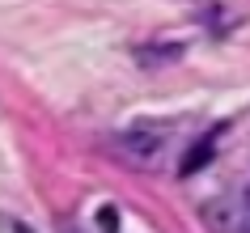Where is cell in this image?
<instances>
[{"label": "cell", "mask_w": 250, "mask_h": 233, "mask_svg": "<svg viewBox=\"0 0 250 233\" xmlns=\"http://www.w3.org/2000/svg\"><path fill=\"white\" fill-rule=\"evenodd\" d=\"M119 144H123L132 157H153V153L161 148V131H157V127H145V123H136V127H127L123 136H119Z\"/></svg>", "instance_id": "2"}, {"label": "cell", "mask_w": 250, "mask_h": 233, "mask_svg": "<svg viewBox=\"0 0 250 233\" xmlns=\"http://www.w3.org/2000/svg\"><path fill=\"white\" fill-rule=\"evenodd\" d=\"M204 225H208L212 233H246L242 195H216L212 204H204Z\"/></svg>", "instance_id": "1"}]
</instances>
